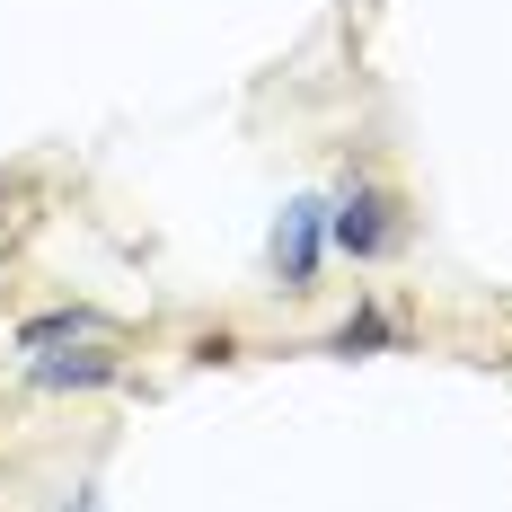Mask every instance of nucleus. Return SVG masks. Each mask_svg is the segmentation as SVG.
Segmentation results:
<instances>
[{"instance_id":"obj_1","label":"nucleus","mask_w":512,"mask_h":512,"mask_svg":"<svg viewBox=\"0 0 512 512\" xmlns=\"http://www.w3.org/2000/svg\"><path fill=\"white\" fill-rule=\"evenodd\" d=\"M327 239L354 256V265H371V256H389L398 239H407V212H398V195H389V186L354 177V186L327 204Z\"/></svg>"},{"instance_id":"obj_2","label":"nucleus","mask_w":512,"mask_h":512,"mask_svg":"<svg viewBox=\"0 0 512 512\" xmlns=\"http://www.w3.org/2000/svg\"><path fill=\"white\" fill-rule=\"evenodd\" d=\"M318 256H327V204L318 195H292L283 221H274V292L301 301L309 283H318Z\"/></svg>"},{"instance_id":"obj_3","label":"nucleus","mask_w":512,"mask_h":512,"mask_svg":"<svg viewBox=\"0 0 512 512\" xmlns=\"http://www.w3.org/2000/svg\"><path fill=\"white\" fill-rule=\"evenodd\" d=\"M27 380L53 389V398H62V389H115V380H124V354H115L106 336H89V345H71V354H27Z\"/></svg>"},{"instance_id":"obj_4","label":"nucleus","mask_w":512,"mask_h":512,"mask_svg":"<svg viewBox=\"0 0 512 512\" xmlns=\"http://www.w3.org/2000/svg\"><path fill=\"white\" fill-rule=\"evenodd\" d=\"M89 336H106L98 309H45V318H27L18 327V354H53V345H89Z\"/></svg>"},{"instance_id":"obj_5","label":"nucleus","mask_w":512,"mask_h":512,"mask_svg":"<svg viewBox=\"0 0 512 512\" xmlns=\"http://www.w3.org/2000/svg\"><path fill=\"white\" fill-rule=\"evenodd\" d=\"M380 345H398V327H389V318H380V309L362 301L354 318H345V327H336V345H327V354H345V362H354V354H380Z\"/></svg>"},{"instance_id":"obj_6","label":"nucleus","mask_w":512,"mask_h":512,"mask_svg":"<svg viewBox=\"0 0 512 512\" xmlns=\"http://www.w3.org/2000/svg\"><path fill=\"white\" fill-rule=\"evenodd\" d=\"M71 512H98V486H80V504H71Z\"/></svg>"}]
</instances>
